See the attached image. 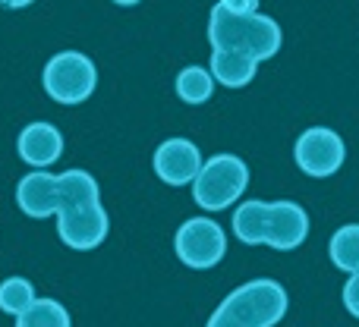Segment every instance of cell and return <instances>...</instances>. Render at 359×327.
<instances>
[{
	"instance_id": "6da1fadb",
	"label": "cell",
	"mask_w": 359,
	"mask_h": 327,
	"mask_svg": "<svg viewBox=\"0 0 359 327\" xmlns=\"http://www.w3.org/2000/svg\"><path fill=\"white\" fill-rule=\"evenodd\" d=\"M208 41L211 48L236 50V54H246L255 63H262L278 54L284 35H280V25L271 16H262V13L240 16V13H230L217 4L208 19Z\"/></svg>"
},
{
	"instance_id": "7a4b0ae2",
	"label": "cell",
	"mask_w": 359,
	"mask_h": 327,
	"mask_svg": "<svg viewBox=\"0 0 359 327\" xmlns=\"http://www.w3.org/2000/svg\"><path fill=\"white\" fill-rule=\"evenodd\" d=\"M287 305L290 299L284 286L278 280L259 277L224 296L205 327H274L287 315Z\"/></svg>"
},
{
	"instance_id": "3957f363",
	"label": "cell",
	"mask_w": 359,
	"mask_h": 327,
	"mask_svg": "<svg viewBox=\"0 0 359 327\" xmlns=\"http://www.w3.org/2000/svg\"><path fill=\"white\" fill-rule=\"evenodd\" d=\"M249 167L236 155H215L202 164L198 176L192 179V198L202 211H224L246 192Z\"/></svg>"
},
{
	"instance_id": "277c9868",
	"label": "cell",
	"mask_w": 359,
	"mask_h": 327,
	"mask_svg": "<svg viewBox=\"0 0 359 327\" xmlns=\"http://www.w3.org/2000/svg\"><path fill=\"white\" fill-rule=\"evenodd\" d=\"M44 92L57 101V104H82L92 98L95 85H98V69L79 50H60L48 60L44 67Z\"/></svg>"
},
{
	"instance_id": "5b68a950",
	"label": "cell",
	"mask_w": 359,
	"mask_h": 327,
	"mask_svg": "<svg viewBox=\"0 0 359 327\" xmlns=\"http://www.w3.org/2000/svg\"><path fill=\"white\" fill-rule=\"evenodd\" d=\"M174 249H177V258L186 267L205 271V267L221 265V258L227 255V233L211 217H189L177 230Z\"/></svg>"
},
{
	"instance_id": "8992f818",
	"label": "cell",
	"mask_w": 359,
	"mask_h": 327,
	"mask_svg": "<svg viewBox=\"0 0 359 327\" xmlns=\"http://www.w3.org/2000/svg\"><path fill=\"white\" fill-rule=\"evenodd\" d=\"M54 217H57V236L76 252L98 249L107 239V230H111V217H107L101 202L69 204V208L57 211Z\"/></svg>"
},
{
	"instance_id": "52a82bcc",
	"label": "cell",
	"mask_w": 359,
	"mask_h": 327,
	"mask_svg": "<svg viewBox=\"0 0 359 327\" xmlns=\"http://www.w3.org/2000/svg\"><path fill=\"white\" fill-rule=\"evenodd\" d=\"M293 158H297V167L306 173V176H331L337 173L347 161V145L328 126H312L303 136L297 139V148H293Z\"/></svg>"
},
{
	"instance_id": "ba28073f",
	"label": "cell",
	"mask_w": 359,
	"mask_h": 327,
	"mask_svg": "<svg viewBox=\"0 0 359 327\" xmlns=\"http://www.w3.org/2000/svg\"><path fill=\"white\" fill-rule=\"evenodd\" d=\"M309 236V214L303 204L297 202H271L268 204V221H265V246L278 249V252H290V249L303 246Z\"/></svg>"
},
{
	"instance_id": "9c48e42d",
	"label": "cell",
	"mask_w": 359,
	"mask_h": 327,
	"mask_svg": "<svg viewBox=\"0 0 359 327\" xmlns=\"http://www.w3.org/2000/svg\"><path fill=\"white\" fill-rule=\"evenodd\" d=\"M202 151L189 139H168L155 151V173L168 186H189L202 170Z\"/></svg>"
},
{
	"instance_id": "30bf717a",
	"label": "cell",
	"mask_w": 359,
	"mask_h": 327,
	"mask_svg": "<svg viewBox=\"0 0 359 327\" xmlns=\"http://www.w3.org/2000/svg\"><path fill=\"white\" fill-rule=\"evenodd\" d=\"M16 204L22 208V214L35 217H50L60 211L63 195H60V176L48 170H32L29 176L19 179L16 186Z\"/></svg>"
},
{
	"instance_id": "8fae6325",
	"label": "cell",
	"mask_w": 359,
	"mask_h": 327,
	"mask_svg": "<svg viewBox=\"0 0 359 327\" xmlns=\"http://www.w3.org/2000/svg\"><path fill=\"white\" fill-rule=\"evenodd\" d=\"M16 151L25 164H32L35 170H44V167L57 164L63 155V136L54 123H29L16 139Z\"/></svg>"
},
{
	"instance_id": "7c38bea8",
	"label": "cell",
	"mask_w": 359,
	"mask_h": 327,
	"mask_svg": "<svg viewBox=\"0 0 359 327\" xmlns=\"http://www.w3.org/2000/svg\"><path fill=\"white\" fill-rule=\"evenodd\" d=\"M259 73V63L246 54H236V50H211V76L215 82H221L224 88H246L249 82Z\"/></svg>"
},
{
	"instance_id": "4fadbf2b",
	"label": "cell",
	"mask_w": 359,
	"mask_h": 327,
	"mask_svg": "<svg viewBox=\"0 0 359 327\" xmlns=\"http://www.w3.org/2000/svg\"><path fill=\"white\" fill-rule=\"evenodd\" d=\"M265 221H268V202L249 198L233 211V233L243 246H265Z\"/></svg>"
},
{
	"instance_id": "5bb4252c",
	"label": "cell",
	"mask_w": 359,
	"mask_h": 327,
	"mask_svg": "<svg viewBox=\"0 0 359 327\" xmlns=\"http://www.w3.org/2000/svg\"><path fill=\"white\" fill-rule=\"evenodd\" d=\"M215 92V76L205 67H186L177 76V95L186 104H205Z\"/></svg>"
},
{
	"instance_id": "9a60e30c",
	"label": "cell",
	"mask_w": 359,
	"mask_h": 327,
	"mask_svg": "<svg viewBox=\"0 0 359 327\" xmlns=\"http://www.w3.org/2000/svg\"><path fill=\"white\" fill-rule=\"evenodd\" d=\"M328 255L341 271L347 274H359V223H347L331 236Z\"/></svg>"
},
{
	"instance_id": "2e32d148",
	"label": "cell",
	"mask_w": 359,
	"mask_h": 327,
	"mask_svg": "<svg viewBox=\"0 0 359 327\" xmlns=\"http://www.w3.org/2000/svg\"><path fill=\"white\" fill-rule=\"evenodd\" d=\"M16 327H73V321H69V312L57 299H35L16 318Z\"/></svg>"
},
{
	"instance_id": "e0dca14e",
	"label": "cell",
	"mask_w": 359,
	"mask_h": 327,
	"mask_svg": "<svg viewBox=\"0 0 359 327\" xmlns=\"http://www.w3.org/2000/svg\"><path fill=\"white\" fill-rule=\"evenodd\" d=\"M35 299H38L35 286H32L25 277H6L4 284H0V312H6V315L19 318Z\"/></svg>"
},
{
	"instance_id": "ac0fdd59",
	"label": "cell",
	"mask_w": 359,
	"mask_h": 327,
	"mask_svg": "<svg viewBox=\"0 0 359 327\" xmlns=\"http://www.w3.org/2000/svg\"><path fill=\"white\" fill-rule=\"evenodd\" d=\"M344 305L353 318H359V274H350L347 286H344Z\"/></svg>"
},
{
	"instance_id": "d6986e66",
	"label": "cell",
	"mask_w": 359,
	"mask_h": 327,
	"mask_svg": "<svg viewBox=\"0 0 359 327\" xmlns=\"http://www.w3.org/2000/svg\"><path fill=\"white\" fill-rule=\"evenodd\" d=\"M224 10L240 13V16H249V13H259V0H221Z\"/></svg>"
},
{
	"instance_id": "ffe728a7",
	"label": "cell",
	"mask_w": 359,
	"mask_h": 327,
	"mask_svg": "<svg viewBox=\"0 0 359 327\" xmlns=\"http://www.w3.org/2000/svg\"><path fill=\"white\" fill-rule=\"evenodd\" d=\"M29 4H35V0H0V6H6V10H22Z\"/></svg>"
},
{
	"instance_id": "44dd1931",
	"label": "cell",
	"mask_w": 359,
	"mask_h": 327,
	"mask_svg": "<svg viewBox=\"0 0 359 327\" xmlns=\"http://www.w3.org/2000/svg\"><path fill=\"white\" fill-rule=\"evenodd\" d=\"M114 4H120V6H136L139 0H114Z\"/></svg>"
}]
</instances>
